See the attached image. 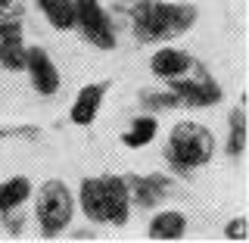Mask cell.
<instances>
[{"label": "cell", "instance_id": "obj_1", "mask_svg": "<svg viewBox=\"0 0 249 243\" xmlns=\"http://www.w3.org/2000/svg\"><path fill=\"white\" fill-rule=\"evenodd\" d=\"M131 193L128 181L122 175H100V178H81L78 184V209L93 224H112L124 228L131 218Z\"/></svg>", "mask_w": 249, "mask_h": 243}, {"label": "cell", "instance_id": "obj_2", "mask_svg": "<svg viewBox=\"0 0 249 243\" xmlns=\"http://www.w3.org/2000/svg\"><path fill=\"white\" fill-rule=\"evenodd\" d=\"M196 6L190 3H168V0H137L131 10L137 41L143 44H165L187 35L196 25Z\"/></svg>", "mask_w": 249, "mask_h": 243}, {"label": "cell", "instance_id": "obj_3", "mask_svg": "<svg viewBox=\"0 0 249 243\" xmlns=\"http://www.w3.org/2000/svg\"><path fill=\"white\" fill-rule=\"evenodd\" d=\"M215 156V134L209 125L199 122H175V128L168 131L165 140V159L175 166L178 171H193L209 166Z\"/></svg>", "mask_w": 249, "mask_h": 243}, {"label": "cell", "instance_id": "obj_4", "mask_svg": "<svg viewBox=\"0 0 249 243\" xmlns=\"http://www.w3.org/2000/svg\"><path fill=\"white\" fill-rule=\"evenodd\" d=\"M72 218H75V193L69 190V184L59 178L44 181L35 193V222L41 237L44 240L59 237L72 224Z\"/></svg>", "mask_w": 249, "mask_h": 243}, {"label": "cell", "instance_id": "obj_5", "mask_svg": "<svg viewBox=\"0 0 249 243\" xmlns=\"http://www.w3.org/2000/svg\"><path fill=\"white\" fill-rule=\"evenodd\" d=\"M75 28L97 50H115V25L100 0H75Z\"/></svg>", "mask_w": 249, "mask_h": 243}, {"label": "cell", "instance_id": "obj_6", "mask_svg": "<svg viewBox=\"0 0 249 243\" xmlns=\"http://www.w3.org/2000/svg\"><path fill=\"white\" fill-rule=\"evenodd\" d=\"M168 91L178 97V103H184L190 109H209V106L221 103V88H218V81L199 66V62L187 75L171 78Z\"/></svg>", "mask_w": 249, "mask_h": 243}, {"label": "cell", "instance_id": "obj_7", "mask_svg": "<svg viewBox=\"0 0 249 243\" xmlns=\"http://www.w3.org/2000/svg\"><path fill=\"white\" fill-rule=\"evenodd\" d=\"M25 72L31 78V88L41 93V97L59 93V84H62L59 69L44 47H25Z\"/></svg>", "mask_w": 249, "mask_h": 243}, {"label": "cell", "instance_id": "obj_8", "mask_svg": "<svg viewBox=\"0 0 249 243\" xmlns=\"http://www.w3.org/2000/svg\"><path fill=\"white\" fill-rule=\"evenodd\" d=\"M106 91H109V81L84 84V88L75 93L72 109H69V119H72V125H78V128H88V125L97 122L100 109H103V100H106Z\"/></svg>", "mask_w": 249, "mask_h": 243}, {"label": "cell", "instance_id": "obj_9", "mask_svg": "<svg viewBox=\"0 0 249 243\" xmlns=\"http://www.w3.org/2000/svg\"><path fill=\"white\" fill-rule=\"evenodd\" d=\"M193 66H196V59H193L187 50H181V47H175V44L159 47V50L150 56V72H153L156 78H162V81L181 78V75L190 72Z\"/></svg>", "mask_w": 249, "mask_h": 243}, {"label": "cell", "instance_id": "obj_10", "mask_svg": "<svg viewBox=\"0 0 249 243\" xmlns=\"http://www.w3.org/2000/svg\"><path fill=\"white\" fill-rule=\"evenodd\" d=\"M0 69H6V72H22L25 69L22 22H3L0 25Z\"/></svg>", "mask_w": 249, "mask_h": 243}, {"label": "cell", "instance_id": "obj_11", "mask_svg": "<svg viewBox=\"0 0 249 243\" xmlns=\"http://www.w3.org/2000/svg\"><path fill=\"white\" fill-rule=\"evenodd\" d=\"M187 234V218L178 209H162L150 218V237L153 240H181Z\"/></svg>", "mask_w": 249, "mask_h": 243}, {"label": "cell", "instance_id": "obj_12", "mask_svg": "<svg viewBox=\"0 0 249 243\" xmlns=\"http://www.w3.org/2000/svg\"><path fill=\"white\" fill-rule=\"evenodd\" d=\"M156 134H159V119H156L153 112H140V115H134L131 128L122 134V144L131 147V150H140V147L153 144Z\"/></svg>", "mask_w": 249, "mask_h": 243}, {"label": "cell", "instance_id": "obj_13", "mask_svg": "<svg viewBox=\"0 0 249 243\" xmlns=\"http://www.w3.org/2000/svg\"><path fill=\"white\" fill-rule=\"evenodd\" d=\"M31 190H35V187H31V181L25 175H13V178H6V181H0V215L16 212V209L31 197Z\"/></svg>", "mask_w": 249, "mask_h": 243}, {"label": "cell", "instance_id": "obj_14", "mask_svg": "<svg viewBox=\"0 0 249 243\" xmlns=\"http://www.w3.org/2000/svg\"><path fill=\"white\" fill-rule=\"evenodd\" d=\"M44 19L56 31H72L75 28V0H35Z\"/></svg>", "mask_w": 249, "mask_h": 243}, {"label": "cell", "instance_id": "obj_15", "mask_svg": "<svg viewBox=\"0 0 249 243\" xmlns=\"http://www.w3.org/2000/svg\"><path fill=\"white\" fill-rule=\"evenodd\" d=\"M124 181H128L131 203L137 206H156L165 193V178H124Z\"/></svg>", "mask_w": 249, "mask_h": 243}, {"label": "cell", "instance_id": "obj_16", "mask_svg": "<svg viewBox=\"0 0 249 243\" xmlns=\"http://www.w3.org/2000/svg\"><path fill=\"white\" fill-rule=\"evenodd\" d=\"M231 159H240L246 153V109L237 106L228 115V144H224Z\"/></svg>", "mask_w": 249, "mask_h": 243}, {"label": "cell", "instance_id": "obj_17", "mask_svg": "<svg viewBox=\"0 0 249 243\" xmlns=\"http://www.w3.org/2000/svg\"><path fill=\"white\" fill-rule=\"evenodd\" d=\"M140 103L150 106V109H175V106H181L171 91H143L140 93Z\"/></svg>", "mask_w": 249, "mask_h": 243}, {"label": "cell", "instance_id": "obj_18", "mask_svg": "<svg viewBox=\"0 0 249 243\" xmlns=\"http://www.w3.org/2000/svg\"><path fill=\"white\" fill-rule=\"evenodd\" d=\"M25 19V3L22 0H0V25L3 22H22Z\"/></svg>", "mask_w": 249, "mask_h": 243}, {"label": "cell", "instance_id": "obj_19", "mask_svg": "<svg viewBox=\"0 0 249 243\" xmlns=\"http://www.w3.org/2000/svg\"><path fill=\"white\" fill-rule=\"evenodd\" d=\"M246 231H249V224H246V218L240 215V218H231V222H228V228H224V237L233 240V243H243V240L249 237Z\"/></svg>", "mask_w": 249, "mask_h": 243}, {"label": "cell", "instance_id": "obj_20", "mask_svg": "<svg viewBox=\"0 0 249 243\" xmlns=\"http://www.w3.org/2000/svg\"><path fill=\"white\" fill-rule=\"evenodd\" d=\"M37 128H0V140H10V137H35Z\"/></svg>", "mask_w": 249, "mask_h": 243}]
</instances>
